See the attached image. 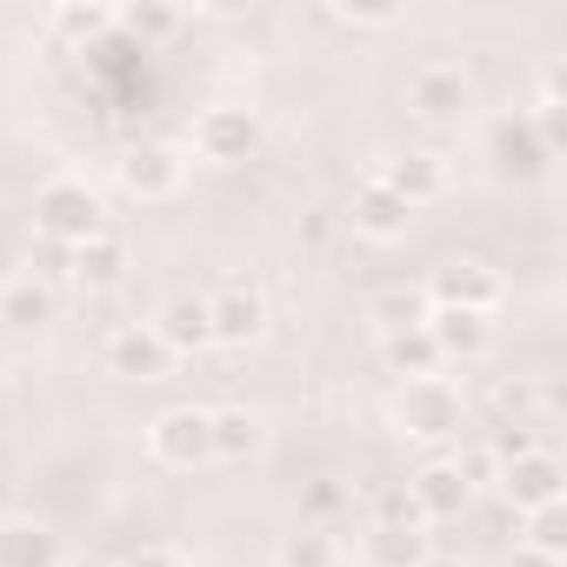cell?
I'll return each mask as SVG.
<instances>
[{"label":"cell","instance_id":"1","mask_svg":"<svg viewBox=\"0 0 567 567\" xmlns=\"http://www.w3.org/2000/svg\"><path fill=\"white\" fill-rule=\"evenodd\" d=\"M34 220H41V234H48L54 247H81L87 234H101V227H107V207H101V194H94L87 181L54 174V181L34 194Z\"/></svg>","mask_w":567,"mask_h":567},{"label":"cell","instance_id":"2","mask_svg":"<svg viewBox=\"0 0 567 567\" xmlns=\"http://www.w3.org/2000/svg\"><path fill=\"white\" fill-rule=\"evenodd\" d=\"M394 414H401V434H427V441L461 427V401H454V388H447L441 374L408 381V388H401V401H394Z\"/></svg>","mask_w":567,"mask_h":567},{"label":"cell","instance_id":"3","mask_svg":"<svg viewBox=\"0 0 567 567\" xmlns=\"http://www.w3.org/2000/svg\"><path fill=\"white\" fill-rule=\"evenodd\" d=\"M254 141H260V121H254L247 107H234V101H220V107H207V114L194 121L200 161H247Z\"/></svg>","mask_w":567,"mask_h":567},{"label":"cell","instance_id":"4","mask_svg":"<svg viewBox=\"0 0 567 567\" xmlns=\"http://www.w3.org/2000/svg\"><path fill=\"white\" fill-rule=\"evenodd\" d=\"M147 447H154V461H167V467H200V461L214 454L207 414H200V408H174V414H161V421L147 427Z\"/></svg>","mask_w":567,"mask_h":567},{"label":"cell","instance_id":"5","mask_svg":"<svg viewBox=\"0 0 567 567\" xmlns=\"http://www.w3.org/2000/svg\"><path fill=\"white\" fill-rule=\"evenodd\" d=\"M260 321H267V301H260L254 288H240V280L207 301V334L227 341V348H247V341L260 334Z\"/></svg>","mask_w":567,"mask_h":567},{"label":"cell","instance_id":"6","mask_svg":"<svg viewBox=\"0 0 567 567\" xmlns=\"http://www.w3.org/2000/svg\"><path fill=\"white\" fill-rule=\"evenodd\" d=\"M361 560L368 567H421L427 560V534L414 520H374L368 540H361Z\"/></svg>","mask_w":567,"mask_h":567},{"label":"cell","instance_id":"7","mask_svg":"<svg viewBox=\"0 0 567 567\" xmlns=\"http://www.w3.org/2000/svg\"><path fill=\"white\" fill-rule=\"evenodd\" d=\"M461 501H467V474H461L454 461H434V467H421V481L408 487V507H414V514H427V520H447V514H461Z\"/></svg>","mask_w":567,"mask_h":567},{"label":"cell","instance_id":"8","mask_svg":"<svg viewBox=\"0 0 567 567\" xmlns=\"http://www.w3.org/2000/svg\"><path fill=\"white\" fill-rule=\"evenodd\" d=\"M408 101H414V114L447 121V114H461V107H467V81H461V68H414Z\"/></svg>","mask_w":567,"mask_h":567},{"label":"cell","instance_id":"9","mask_svg":"<svg viewBox=\"0 0 567 567\" xmlns=\"http://www.w3.org/2000/svg\"><path fill=\"white\" fill-rule=\"evenodd\" d=\"M74 274L87 280V288H114V280L127 274V240H121L114 227H101V234H87V240L74 247Z\"/></svg>","mask_w":567,"mask_h":567},{"label":"cell","instance_id":"10","mask_svg":"<svg viewBox=\"0 0 567 567\" xmlns=\"http://www.w3.org/2000/svg\"><path fill=\"white\" fill-rule=\"evenodd\" d=\"M0 567H61V547L41 520H8L0 527Z\"/></svg>","mask_w":567,"mask_h":567},{"label":"cell","instance_id":"11","mask_svg":"<svg viewBox=\"0 0 567 567\" xmlns=\"http://www.w3.org/2000/svg\"><path fill=\"white\" fill-rule=\"evenodd\" d=\"M441 308H461V315H487L494 308V280L481 274V260H454V267H441Z\"/></svg>","mask_w":567,"mask_h":567},{"label":"cell","instance_id":"12","mask_svg":"<svg viewBox=\"0 0 567 567\" xmlns=\"http://www.w3.org/2000/svg\"><path fill=\"white\" fill-rule=\"evenodd\" d=\"M121 181H127V194H141V200H167V194L181 187V161H174L167 147H141V154L121 167Z\"/></svg>","mask_w":567,"mask_h":567},{"label":"cell","instance_id":"13","mask_svg":"<svg viewBox=\"0 0 567 567\" xmlns=\"http://www.w3.org/2000/svg\"><path fill=\"white\" fill-rule=\"evenodd\" d=\"M107 361H114V374L154 381V374L167 368V348H161V334H154V328H121V334H114V348H107Z\"/></svg>","mask_w":567,"mask_h":567},{"label":"cell","instance_id":"14","mask_svg":"<svg viewBox=\"0 0 567 567\" xmlns=\"http://www.w3.org/2000/svg\"><path fill=\"white\" fill-rule=\"evenodd\" d=\"M408 214H414V207H408L401 194H388L381 181H368V187L354 194V227H361V234H374V240L401 234V227H408Z\"/></svg>","mask_w":567,"mask_h":567},{"label":"cell","instance_id":"15","mask_svg":"<svg viewBox=\"0 0 567 567\" xmlns=\"http://www.w3.org/2000/svg\"><path fill=\"white\" fill-rule=\"evenodd\" d=\"M381 187H388V194H401L408 207H421V200H434V194H441V161H434V154H401V161L381 174Z\"/></svg>","mask_w":567,"mask_h":567},{"label":"cell","instance_id":"16","mask_svg":"<svg viewBox=\"0 0 567 567\" xmlns=\"http://www.w3.org/2000/svg\"><path fill=\"white\" fill-rule=\"evenodd\" d=\"M154 334H161V348H167V354H174V348H207V341H214V334H207V301H187V295H181V301H167Z\"/></svg>","mask_w":567,"mask_h":567},{"label":"cell","instance_id":"17","mask_svg":"<svg viewBox=\"0 0 567 567\" xmlns=\"http://www.w3.org/2000/svg\"><path fill=\"white\" fill-rule=\"evenodd\" d=\"M427 341H434V354L447 361V354H481V341H487V328H481V315H461V308H441L434 321H427Z\"/></svg>","mask_w":567,"mask_h":567},{"label":"cell","instance_id":"18","mask_svg":"<svg viewBox=\"0 0 567 567\" xmlns=\"http://www.w3.org/2000/svg\"><path fill=\"white\" fill-rule=\"evenodd\" d=\"M54 315V295L41 288V280H8V288H0V321H14V328H41Z\"/></svg>","mask_w":567,"mask_h":567},{"label":"cell","instance_id":"19","mask_svg":"<svg viewBox=\"0 0 567 567\" xmlns=\"http://www.w3.org/2000/svg\"><path fill=\"white\" fill-rule=\"evenodd\" d=\"M207 434H214V454H220V461H240V454H254L260 421H254L247 408H227V414H207Z\"/></svg>","mask_w":567,"mask_h":567},{"label":"cell","instance_id":"20","mask_svg":"<svg viewBox=\"0 0 567 567\" xmlns=\"http://www.w3.org/2000/svg\"><path fill=\"white\" fill-rule=\"evenodd\" d=\"M334 560H341V547L328 527H301V534L280 540V567H334Z\"/></svg>","mask_w":567,"mask_h":567},{"label":"cell","instance_id":"21","mask_svg":"<svg viewBox=\"0 0 567 567\" xmlns=\"http://www.w3.org/2000/svg\"><path fill=\"white\" fill-rule=\"evenodd\" d=\"M388 361L408 374V381H421V374H434L441 368V354H434V341H427V328H401L394 341H388Z\"/></svg>","mask_w":567,"mask_h":567},{"label":"cell","instance_id":"22","mask_svg":"<svg viewBox=\"0 0 567 567\" xmlns=\"http://www.w3.org/2000/svg\"><path fill=\"white\" fill-rule=\"evenodd\" d=\"M507 494L520 507H554V461H520L507 467Z\"/></svg>","mask_w":567,"mask_h":567},{"label":"cell","instance_id":"23","mask_svg":"<svg viewBox=\"0 0 567 567\" xmlns=\"http://www.w3.org/2000/svg\"><path fill=\"white\" fill-rule=\"evenodd\" d=\"M54 28H68V34H81V41H94V34L107 28V14H101V8H61V14H54Z\"/></svg>","mask_w":567,"mask_h":567},{"label":"cell","instance_id":"24","mask_svg":"<svg viewBox=\"0 0 567 567\" xmlns=\"http://www.w3.org/2000/svg\"><path fill=\"white\" fill-rule=\"evenodd\" d=\"M348 507V487H334V481H321V487H308V514L315 520H334Z\"/></svg>","mask_w":567,"mask_h":567},{"label":"cell","instance_id":"25","mask_svg":"<svg viewBox=\"0 0 567 567\" xmlns=\"http://www.w3.org/2000/svg\"><path fill=\"white\" fill-rule=\"evenodd\" d=\"M127 28H134V34H147V41H161V34H174L181 21H174V14H161V8H134V14H127Z\"/></svg>","mask_w":567,"mask_h":567},{"label":"cell","instance_id":"26","mask_svg":"<svg viewBox=\"0 0 567 567\" xmlns=\"http://www.w3.org/2000/svg\"><path fill=\"white\" fill-rule=\"evenodd\" d=\"M127 567H181V554H167V547H141Z\"/></svg>","mask_w":567,"mask_h":567},{"label":"cell","instance_id":"27","mask_svg":"<svg viewBox=\"0 0 567 567\" xmlns=\"http://www.w3.org/2000/svg\"><path fill=\"white\" fill-rule=\"evenodd\" d=\"M514 567H560V560H554V554H534V547H527V554H520Z\"/></svg>","mask_w":567,"mask_h":567},{"label":"cell","instance_id":"28","mask_svg":"<svg viewBox=\"0 0 567 567\" xmlns=\"http://www.w3.org/2000/svg\"><path fill=\"white\" fill-rule=\"evenodd\" d=\"M8 280H14V254H8V247H0V288H8Z\"/></svg>","mask_w":567,"mask_h":567}]
</instances>
